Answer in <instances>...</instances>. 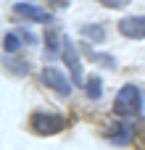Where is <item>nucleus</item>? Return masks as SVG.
<instances>
[{
	"label": "nucleus",
	"mask_w": 145,
	"mask_h": 150,
	"mask_svg": "<svg viewBox=\"0 0 145 150\" xmlns=\"http://www.w3.org/2000/svg\"><path fill=\"white\" fill-rule=\"evenodd\" d=\"M119 32L129 40H143L145 37V16H127L119 21Z\"/></svg>",
	"instance_id": "5"
},
{
	"label": "nucleus",
	"mask_w": 145,
	"mask_h": 150,
	"mask_svg": "<svg viewBox=\"0 0 145 150\" xmlns=\"http://www.w3.org/2000/svg\"><path fill=\"white\" fill-rule=\"evenodd\" d=\"M3 47H5V53H16V50L21 47L18 34H5V37H3Z\"/></svg>",
	"instance_id": "9"
},
{
	"label": "nucleus",
	"mask_w": 145,
	"mask_h": 150,
	"mask_svg": "<svg viewBox=\"0 0 145 150\" xmlns=\"http://www.w3.org/2000/svg\"><path fill=\"white\" fill-rule=\"evenodd\" d=\"M135 142H137V148H143V150H145V124L137 129V132H135Z\"/></svg>",
	"instance_id": "13"
},
{
	"label": "nucleus",
	"mask_w": 145,
	"mask_h": 150,
	"mask_svg": "<svg viewBox=\"0 0 145 150\" xmlns=\"http://www.w3.org/2000/svg\"><path fill=\"white\" fill-rule=\"evenodd\" d=\"M63 61H66V66H69L71 76H74V84L79 87V84H82V63H79V55H77L74 42H71V40H66V37H63Z\"/></svg>",
	"instance_id": "4"
},
{
	"label": "nucleus",
	"mask_w": 145,
	"mask_h": 150,
	"mask_svg": "<svg viewBox=\"0 0 145 150\" xmlns=\"http://www.w3.org/2000/svg\"><path fill=\"white\" fill-rule=\"evenodd\" d=\"M100 5H106V8H124V5H129L132 0H98Z\"/></svg>",
	"instance_id": "12"
},
{
	"label": "nucleus",
	"mask_w": 145,
	"mask_h": 150,
	"mask_svg": "<svg viewBox=\"0 0 145 150\" xmlns=\"http://www.w3.org/2000/svg\"><path fill=\"white\" fill-rule=\"evenodd\" d=\"M13 13L18 18H32V21H50V13L37 8V5H29V3H16L13 5Z\"/></svg>",
	"instance_id": "6"
},
{
	"label": "nucleus",
	"mask_w": 145,
	"mask_h": 150,
	"mask_svg": "<svg viewBox=\"0 0 145 150\" xmlns=\"http://www.w3.org/2000/svg\"><path fill=\"white\" fill-rule=\"evenodd\" d=\"M114 111L119 116H140V111H143V95H140V90L135 84H124L116 92Z\"/></svg>",
	"instance_id": "1"
},
{
	"label": "nucleus",
	"mask_w": 145,
	"mask_h": 150,
	"mask_svg": "<svg viewBox=\"0 0 145 150\" xmlns=\"http://www.w3.org/2000/svg\"><path fill=\"white\" fill-rule=\"evenodd\" d=\"M63 127H66V121L58 113H42V111H37L32 116V129L37 134H58V132H63Z\"/></svg>",
	"instance_id": "2"
},
{
	"label": "nucleus",
	"mask_w": 145,
	"mask_h": 150,
	"mask_svg": "<svg viewBox=\"0 0 145 150\" xmlns=\"http://www.w3.org/2000/svg\"><path fill=\"white\" fill-rule=\"evenodd\" d=\"M129 134H132V132H129L127 124H111V127H108V137H111L116 145H124V142L129 140Z\"/></svg>",
	"instance_id": "7"
},
{
	"label": "nucleus",
	"mask_w": 145,
	"mask_h": 150,
	"mask_svg": "<svg viewBox=\"0 0 145 150\" xmlns=\"http://www.w3.org/2000/svg\"><path fill=\"white\" fill-rule=\"evenodd\" d=\"M45 40H48V53H58V50H61V47H58V34H55L53 29H48Z\"/></svg>",
	"instance_id": "11"
},
{
	"label": "nucleus",
	"mask_w": 145,
	"mask_h": 150,
	"mask_svg": "<svg viewBox=\"0 0 145 150\" xmlns=\"http://www.w3.org/2000/svg\"><path fill=\"white\" fill-rule=\"evenodd\" d=\"M82 34H85V37H92V40H98V42L106 37V32H103L100 26H82Z\"/></svg>",
	"instance_id": "10"
},
{
	"label": "nucleus",
	"mask_w": 145,
	"mask_h": 150,
	"mask_svg": "<svg viewBox=\"0 0 145 150\" xmlns=\"http://www.w3.org/2000/svg\"><path fill=\"white\" fill-rule=\"evenodd\" d=\"M85 92H87V98L98 100V98L103 95V87H100V79H98V76H90V79H87V84H85Z\"/></svg>",
	"instance_id": "8"
},
{
	"label": "nucleus",
	"mask_w": 145,
	"mask_h": 150,
	"mask_svg": "<svg viewBox=\"0 0 145 150\" xmlns=\"http://www.w3.org/2000/svg\"><path fill=\"white\" fill-rule=\"evenodd\" d=\"M21 37H24L26 42H32V45H34V34H32L29 29H21Z\"/></svg>",
	"instance_id": "14"
},
{
	"label": "nucleus",
	"mask_w": 145,
	"mask_h": 150,
	"mask_svg": "<svg viewBox=\"0 0 145 150\" xmlns=\"http://www.w3.org/2000/svg\"><path fill=\"white\" fill-rule=\"evenodd\" d=\"M42 82H45L48 87H53L61 98H69V95H71V82H69L58 69H53V66H48V69L42 71Z\"/></svg>",
	"instance_id": "3"
}]
</instances>
